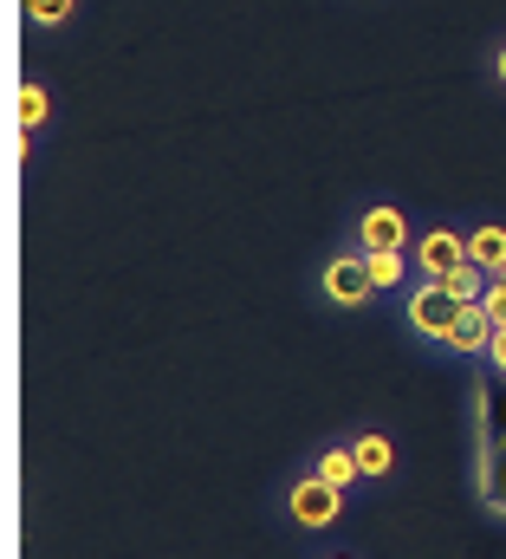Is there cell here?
Returning a JSON list of instances; mask_svg holds the SVG:
<instances>
[{"label":"cell","instance_id":"obj_1","mask_svg":"<svg viewBox=\"0 0 506 559\" xmlns=\"http://www.w3.org/2000/svg\"><path fill=\"white\" fill-rule=\"evenodd\" d=\"M461 306H468V299H455L442 280H422V286H415V299H409V319H415V332L448 338V325L461 319Z\"/></svg>","mask_w":506,"mask_h":559},{"label":"cell","instance_id":"obj_2","mask_svg":"<svg viewBox=\"0 0 506 559\" xmlns=\"http://www.w3.org/2000/svg\"><path fill=\"white\" fill-rule=\"evenodd\" d=\"M325 293H332L338 306H364V299L377 293V280H371V261H364V254H338V261L325 267Z\"/></svg>","mask_w":506,"mask_h":559},{"label":"cell","instance_id":"obj_3","mask_svg":"<svg viewBox=\"0 0 506 559\" xmlns=\"http://www.w3.org/2000/svg\"><path fill=\"white\" fill-rule=\"evenodd\" d=\"M292 521H305V527H332V521H338V488H332L325 475L299 481V488H292Z\"/></svg>","mask_w":506,"mask_h":559},{"label":"cell","instance_id":"obj_4","mask_svg":"<svg viewBox=\"0 0 506 559\" xmlns=\"http://www.w3.org/2000/svg\"><path fill=\"white\" fill-rule=\"evenodd\" d=\"M494 332H501V325H494V312H487L481 299H468V306H461V319L448 325V338H442V345H455V352H487V345H494Z\"/></svg>","mask_w":506,"mask_h":559},{"label":"cell","instance_id":"obj_5","mask_svg":"<svg viewBox=\"0 0 506 559\" xmlns=\"http://www.w3.org/2000/svg\"><path fill=\"white\" fill-rule=\"evenodd\" d=\"M481 442H506V371H481Z\"/></svg>","mask_w":506,"mask_h":559},{"label":"cell","instance_id":"obj_6","mask_svg":"<svg viewBox=\"0 0 506 559\" xmlns=\"http://www.w3.org/2000/svg\"><path fill=\"white\" fill-rule=\"evenodd\" d=\"M461 261H468V241L461 235H422V274L429 280H448Z\"/></svg>","mask_w":506,"mask_h":559},{"label":"cell","instance_id":"obj_7","mask_svg":"<svg viewBox=\"0 0 506 559\" xmlns=\"http://www.w3.org/2000/svg\"><path fill=\"white\" fill-rule=\"evenodd\" d=\"M402 215L396 209H371L364 215V254H402Z\"/></svg>","mask_w":506,"mask_h":559},{"label":"cell","instance_id":"obj_8","mask_svg":"<svg viewBox=\"0 0 506 559\" xmlns=\"http://www.w3.org/2000/svg\"><path fill=\"white\" fill-rule=\"evenodd\" d=\"M481 501L506 514V442H481Z\"/></svg>","mask_w":506,"mask_h":559},{"label":"cell","instance_id":"obj_9","mask_svg":"<svg viewBox=\"0 0 506 559\" xmlns=\"http://www.w3.org/2000/svg\"><path fill=\"white\" fill-rule=\"evenodd\" d=\"M468 254H474V261H481L487 274H506V228H474Z\"/></svg>","mask_w":506,"mask_h":559},{"label":"cell","instance_id":"obj_10","mask_svg":"<svg viewBox=\"0 0 506 559\" xmlns=\"http://www.w3.org/2000/svg\"><path fill=\"white\" fill-rule=\"evenodd\" d=\"M442 286H448V293H455V299H487V267H481V261H474V254H468V261H461V267H455V274L442 280Z\"/></svg>","mask_w":506,"mask_h":559},{"label":"cell","instance_id":"obj_11","mask_svg":"<svg viewBox=\"0 0 506 559\" xmlns=\"http://www.w3.org/2000/svg\"><path fill=\"white\" fill-rule=\"evenodd\" d=\"M318 475H325L332 488H345V481H358V475H364V468H358V449H332V455L318 462Z\"/></svg>","mask_w":506,"mask_h":559},{"label":"cell","instance_id":"obj_12","mask_svg":"<svg viewBox=\"0 0 506 559\" xmlns=\"http://www.w3.org/2000/svg\"><path fill=\"white\" fill-rule=\"evenodd\" d=\"M389 462H396L389 436H364V442H358V468H364V475H389Z\"/></svg>","mask_w":506,"mask_h":559},{"label":"cell","instance_id":"obj_13","mask_svg":"<svg viewBox=\"0 0 506 559\" xmlns=\"http://www.w3.org/2000/svg\"><path fill=\"white\" fill-rule=\"evenodd\" d=\"M20 124H26V131H39V124H46V92H39V85H26V92H20Z\"/></svg>","mask_w":506,"mask_h":559},{"label":"cell","instance_id":"obj_14","mask_svg":"<svg viewBox=\"0 0 506 559\" xmlns=\"http://www.w3.org/2000/svg\"><path fill=\"white\" fill-rule=\"evenodd\" d=\"M364 261H371V280L377 286H396L402 280V254H364Z\"/></svg>","mask_w":506,"mask_h":559},{"label":"cell","instance_id":"obj_15","mask_svg":"<svg viewBox=\"0 0 506 559\" xmlns=\"http://www.w3.org/2000/svg\"><path fill=\"white\" fill-rule=\"evenodd\" d=\"M65 13H72V0H26V20H39V26H52Z\"/></svg>","mask_w":506,"mask_h":559},{"label":"cell","instance_id":"obj_16","mask_svg":"<svg viewBox=\"0 0 506 559\" xmlns=\"http://www.w3.org/2000/svg\"><path fill=\"white\" fill-rule=\"evenodd\" d=\"M481 306L494 312V325H506V274L494 280V286H487V299H481Z\"/></svg>","mask_w":506,"mask_h":559},{"label":"cell","instance_id":"obj_17","mask_svg":"<svg viewBox=\"0 0 506 559\" xmlns=\"http://www.w3.org/2000/svg\"><path fill=\"white\" fill-rule=\"evenodd\" d=\"M487 365H501V371H506V325L494 332V345H487Z\"/></svg>","mask_w":506,"mask_h":559},{"label":"cell","instance_id":"obj_18","mask_svg":"<svg viewBox=\"0 0 506 559\" xmlns=\"http://www.w3.org/2000/svg\"><path fill=\"white\" fill-rule=\"evenodd\" d=\"M501 79H506V52H501Z\"/></svg>","mask_w":506,"mask_h":559}]
</instances>
